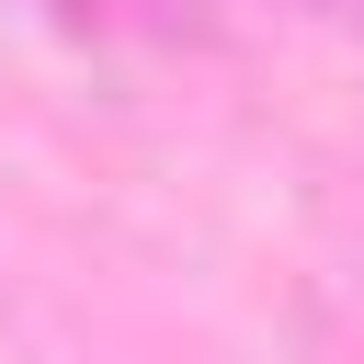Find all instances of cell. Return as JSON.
<instances>
[{
	"label": "cell",
	"instance_id": "cell-1",
	"mask_svg": "<svg viewBox=\"0 0 364 364\" xmlns=\"http://www.w3.org/2000/svg\"><path fill=\"white\" fill-rule=\"evenodd\" d=\"M57 23L80 34H159V46H205L216 34V0H46Z\"/></svg>",
	"mask_w": 364,
	"mask_h": 364
},
{
	"label": "cell",
	"instance_id": "cell-2",
	"mask_svg": "<svg viewBox=\"0 0 364 364\" xmlns=\"http://www.w3.org/2000/svg\"><path fill=\"white\" fill-rule=\"evenodd\" d=\"M330 11H341V23H364V0H330Z\"/></svg>",
	"mask_w": 364,
	"mask_h": 364
}]
</instances>
